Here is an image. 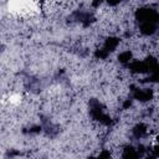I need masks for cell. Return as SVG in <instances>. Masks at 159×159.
<instances>
[{
    "label": "cell",
    "instance_id": "6da1fadb",
    "mask_svg": "<svg viewBox=\"0 0 159 159\" xmlns=\"http://www.w3.org/2000/svg\"><path fill=\"white\" fill-rule=\"evenodd\" d=\"M135 19L138 21H140L142 24L144 22H157L159 21V15L157 14L155 10L153 9H148V7H142L138 9L135 12Z\"/></svg>",
    "mask_w": 159,
    "mask_h": 159
},
{
    "label": "cell",
    "instance_id": "7a4b0ae2",
    "mask_svg": "<svg viewBox=\"0 0 159 159\" xmlns=\"http://www.w3.org/2000/svg\"><path fill=\"white\" fill-rule=\"evenodd\" d=\"M134 98L139 102H147L153 98V91L149 88H143V89H135L134 91Z\"/></svg>",
    "mask_w": 159,
    "mask_h": 159
},
{
    "label": "cell",
    "instance_id": "3957f363",
    "mask_svg": "<svg viewBox=\"0 0 159 159\" xmlns=\"http://www.w3.org/2000/svg\"><path fill=\"white\" fill-rule=\"evenodd\" d=\"M129 70L134 73H144V72H148V68H147V65L144 61H133L130 65H129Z\"/></svg>",
    "mask_w": 159,
    "mask_h": 159
},
{
    "label": "cell",
    "instance_id": "277c9868",
    "mask_svg": "<svg viewBox=\"0 0 159 159\" xmlns=\"http://www.w3.org/2000/svg\"><path fill=\"white\" fill-rule=\"evenodd\" d=\"M118 45H119V39H118V37H114V36H111V37H108V39L106 40V42H104V48H106L108 52H111V51H114Z\"/></svg>",
    "mask_w": 159,
    "mask_h": 159
},
{
    "label": "cell",
    "instance_id": "5b68a950",
    "mask_svg": "<svg viewBox=\"0 0 159 159\" xmlns=\"http://www.w3.org/2000/svg\"><path fill=\"white\" fill-rule=\"evenodd\" d=\"M155 24L154 22H144L140 25V32L143 35H152L155 32Z\"/></svg>",
    "mask_w": 159,
    "mask_h": 159
},
{
    "label": "cell",
    "instance_id": "8992f818",
    "mask_svg": "<svg viewBox=\"0 0 159 159\" xmlns=\"http://www.w3.org/2000/svg\"><path fill=\"white\" fill-rule=\"evenodd\" d=\"M145 133H147V125L143 123H139L133 128V135L135 138H142L143 135H145Z\"/></svg>",
    "mask_w": 159,
    "mask_h": 159
},
{
    "label": "cell",
    "instance_id": "52a82bcc",
    "mask_svg": "<svg viewBox=\"0 0 159 159\" xmlns=\"http://www.w3.org/2000/svg\"><path fill=\"white\" fill-rule=\"evenodd\" d=\"M122 159H138V152L132 147H127L123 152Z\"/></svg>",
    "mask_w": 159,
    "mask_h": 159
},
{
    "label": "cell",
    "instance_id": "ba28073f",
    "mask_svg": "<svg viewBox=\"0 0 159 159\" xmlns=\"http://www.w3.org/2000/svg\"><path fill=\"white\" fill-rule=\"evenodd\" d=\"M133 57V53L132 51H123L118 55V61L122 62V63H128Z\"/></svg>",
    "mask_w": 159,
    "mask_h": 159
},
{
    "label": "cell",
    "instance_id": "9c48e42d",
    "mask_svg": "<svg viewBox=\"0 0 159 159\" xmlns=\"http://www.w3.org/2000/svg\"><path fill=\"white\" fill-rule=\"evenodd\" d=\"M108 53H109V52H108L106 48H98V50H96L94 56H96L97 58H99V60H104V58H107Z\"/></svg>",
    "mask_w": 159,
    "mask_h": 159
},
{
    "label": "cell",
    "instance_id": "30bf717a",
    "mask_svg": "<svg viewBox=\"0 0 159 159\" xmlns=\"http://www.w3.org/2000/svg\"><path fill=\"white\" fill-rule=\"evenodd\" d=\"M147 81H150V82H159V71L150 73V76L147 78Z\"/></svg>",
    "mask_w": 159,
    "mask_h": 159
},
{
    "label": "cell",
    "instance_id": "8fae6325",
    "mask_svg": "<svg viewBox=\"0 0 159 159\" xmlns=\"http://www.w3.org/2000/svg\"><path fill=\"white\" fill-rule=\"evenodd\" d=\"M97 159H111V153L108 150H102Z\"/></svg>",
    "mask_w": 159,
    "mask_h": 159
},
{
    "label": "cell",
    "instance_id": "7c38bea8",
    "mask_svg": "<svg viewBox=\"0 0 159 159\" xmlns=\"http://www.w3.org/2000/svg\"><path fill=\"white\" fill-rule=\"evenodd\" d=\"M130 106H132V101L130 99H125L124 103H123V109H128Z\"/></svg>",
    "mask_w": 159,
    "mask_h": 159
},
{
    "label": "cell",
    "instance_id": "4fadbf2b",
    "mask_svg": "<svg viewBox=\"0 0 159 159\" xmlns=\"http://www.w3.org/2000/svg\"><path fill=\"white\" fill-rule=\"evenodd\" d=\"M40 130H41L40 127H32V128L30 129V133H37V132H40Z\"/></svg>",
    "mask_w": 159,
    "mask_h": 159
},
{
    "label": "cell",
    "instance_id": "5bb4252c",
    "mask_svg": "<svg viewBox=\"0 0 159 159\" xmlns=\"http://www.w3.org/2000/svg\"><path fill=\"white\" fill-rule=\"evenodd\" d=\"M153 152H154V155L155 157H159V144L157 147H154V150Z\"/></svg>",
    "mask_w": 159,
    "mask_h": 159
},
{
    "label": "cell",
    "instance_id": "9a60e30c",
    "mask_svg": "<svg viewBox=\"0 0 159 159\" xmlns=\"http://www.w3.org/2000/svg\"><path fill=\"white\" fill-rule=\"evenodd\" d=\"M145 159H154V157H148V158H145Z\"/></svg>",
    "mask_w": 159,
    "mask_h": 159
}]
</instances>
